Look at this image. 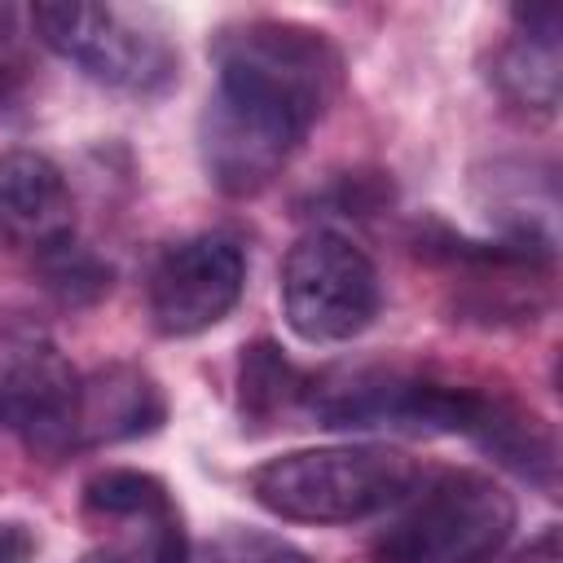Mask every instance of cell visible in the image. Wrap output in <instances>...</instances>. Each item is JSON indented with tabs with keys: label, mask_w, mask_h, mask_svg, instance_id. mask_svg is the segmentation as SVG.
Wrapping results in <instances>:
<instances>
[{
	"label": "cell",
	"mask_w": 563,
	"mask_h": 563,
	"mask_svg": "<svg viewBox=\"0 0 563 563\" xmlns=\"http://www.w3.org/2000/svg\"><path fill=\"white\" fill-rule=\"evenodd\" d=\"M216 84L198 114L207 180L251 198L303 145L339 92L343 57L325 31L290 18H238L211 40Z\"/></svg>",
	"instance_id": "obj_1"
},
{
	"label": "cell",
	"mask_w": 563,
	"mask_h": 563,
	"mask_svg": "<svg viewBox=\"0 0 563 563\" xmlns=\"http://www.w3.org/2000/svg\"><path fill=\"white\" fill-rule=\"evenodd\" d=\"M299 409L317 427H339V431L466 435L528 484L554 493L559 457L545 422L501 396L462 383H440L405 369H339L308 378Z\"/></svg>",
	"instance_id": "obj_2"
},
{
	"label": "cell",
	"mask_w": 563,
	"mask_h": 563,
	"mask_svg": "<svg viewBox=\"0 0 563 563\" xmlns=\"http://www.w3.org/2000/svg\"><path fill=\"white\" fill-rule=\"evenodd\" d=\"M515 497L484 471H422L369 537L374 563H493L515 532Z\"/></svg>",
	"instance_id": "obj_3"
},
{
	"label": "cell",
	"mask_w": 563,
	"mask_h": 563,
	"mask_svg": "<svg viewBox=\"0 0 563 563\" xmlns=\"http://www.w3.org/2000/svg\"><path fill=\"white\" fill-rule=\"evenodd\" d=\"M422 466L387 444H321L268 457L251 471V497L286 523H361L387 515Z\"/></svg>",
	"instance_id": "obj_4"
},
{
	"label": "cell",
	"mask_w": 563,
	"mask_h": 563,
	"mask_svg": "<svg viewBox=\"0 0 563 563\" xmlns=\"http://www.w3.org/2000/svg\"><path fill=\"white\" fill-rule=\"evenodd\" d=\"M35 40L70 62L84 79L123 92V97H158L176 84L180 75V53L167 40V31L119 4H79V0H57V4H35L31 13Z\"/></svg>",
	"instance_id": "obj_5"
},
{
	"label": "cell",
	"mask_w": 563,
	"mask_h": 563,
	"mask_svg": "<svg viewBox=\"0 0 563 563\" xmlns=\"http://www.w3.org/2000/svg\"><path fill=\"white\" fill-rule=\"evenodd\" d=\"M374 260L334 229H308L282 260V312L303 343H347L378 317Z\"/></svg>",
	"instance_id": "obj_6"
},
{
	"label": "cell",
	"mask_w": 563,
	"mask_h": 563,
	"mask_svg": "<svg viewBox=\"0 0 563 563\" xmlns=\"http://www.w3.org/2000/svg\"><path fill=\"white\" fill-rule=\"evenodd\" d=\"M79 563H189V532L172 488L132 466H110L84 484Z\"/></svg>",
	"instance_id": "obj_7"
},
{
	"label": "cell",
	"mask_w": 563,
	"mask_h": 563,
	"mask_svg": "<svg viewBox=\"0 0 563 563\" xmlns=\"http://www.w3.org/2000/svg\"><path fill=\"white\" fill-rule=\"evenodd\" d=\"M79 374L31 317H0V427L35 453H70Z\"/></svg>",
	"instance_id": "obj_8"
},
{
	"label": "cell",
	"mask_w": 563,
	"mask_h": 563,
	"mask_svg": "<svg viewBox=\"0 0 563 563\" xmlns=\"http://www.w3.org/2000/svg\"><path fill=\"white\" fill-rule=\"evenodd\" d=\"M246 286V251L229 233H194L172 246L150 268L145 312L163 339H194L220 325Z\"/></svg>",
	"instance_id": "obj_9"
},
{
	"label": "cell",
	"mask_w": 563,
	"mask_h": 563,
	"mask_svg": "<svg viewBox=\"0 0 563 563\" xmlns=\"http://www.w3.org/2000/svg\"><path fill=\"white\" fill-rule=\"evenodd\" d=\"M0 233L35 255L75 238V198L62 167L48 154H0Z\"/></svg>",
	"instance_id": "obj_10"
},
{
	"label": "cell",
	"mask_w": 563,
	"mask_h": 563,
	"mask_svg": "<svg viewBox=\"0 0 563 563\" xmlns=\"http://www.w3.org/2000/svg\"><path fill=\"white\" fill-rule=\"evenodd\" d=\"M167 418L163 387L141 365H101L88 378H79L75 396V422H70V449H97L119 444L158 431Z\"/></svg>",
	"instance_id": "obj_11"
},
{
	"label": "cell",
	"mask_w": 563,
	"mask_h": 563,
	"mask_svg": "<svg viewBox=\"0 0 563 563\" xmlns=\"http://www.w3.org/2000/svg\"><path fill=\"white\" fill-rule=\"evenodd\" d=\"M515 31L497 44L488 79L493 88L523 110L554 114L559 106V4H519L510 13Z\"/></svg>",
	"instance_id": "obj_12"
},
{
	"label": "cell",
	"mask_w": 563,
	"mask_h": 563,
	"mask_svg": "<svg viewBox=\"0 0 563 563\" xmlns=\"http://www.w3.org/2000/svg\"><path fill=\"white\" fill-rule=\"evenodd\" d=\"M303 383L308 374H299L277 343L260 339L251 347H242V365H238V400H242V418L264 422L277 418L286 409H299L303 400Z\"/></svg>",
	"instance_id": "obj_13"
},
{
	"label": "cell",
	"mask_w": 563,
	"mask_h": 563,
	"mask_svg": "<svg viewBox=\"0 0 563 563\" xmlns=\"http://www.w3.org/2000/svg\"><path fill=\"white\" fill-rule=\"evenodd\" d=\"M35 264H40L44 286L66 303H88L110 286V268L88 246H79L75 238L53 246V251H44V255H35Z\"/></svg>",
	"instance_id": "obj_14"
},
{
	"label": "cell",
	"mask_w": 563,
	"mask_h": 563,
	"mask_svg": "<svg viewBox=\"0 0 563 563\" xmlns=\"http://www.w3.org/2000/svg\"><path fill=\"white\" fill-rule=\"evenodd\" d=\"M202 563H317L295 541L264 528H224L211 537Z\"/></svg>",
	"instance_id": "obj_15"
},
{
	"label": "cell",
	"mask_w": 563,
	"mask_h": 563,
	"mask_svg": "<svg viewBox=\"0 0 563 563\" xmlns=\"http://www.w3.org/2000/svg\"><path fill=\"white\" fill-rule=\"evenodd\" d=\"M0 563H35V532L22 519H0Z\"/></svg>",
	"instance_id": "obj_16"
}]
</instances>
